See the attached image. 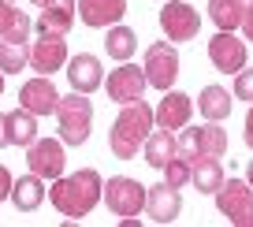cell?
Wrapping results in <instances>:
<instances>
[{"mask_svg":"<svg viewBox=\"0 0 253 227\" xmlns=\"http://www.w3.org/2000/svg\"><path fill=\"white\" fill-rule=\"evenodd\" d=\"M101 194H104V179H101L97 168H79V172H71V175L52 179V186H48L52 209L60 212V216H67V220L89 216V212L97 209V201H101Z\"/></svg>","mask_w":253,"mask_h":227,"instance_id":"obj_1","label":"cell"},{"mask_svg":"<svg viewBox=\"0 0 253 227\" xmlns=\"http://www.w3.org/2000/svg\"><path fill=\"white\" fill-rule=\"evenodd\" d=\"M153 123H157V119H153V108L142 101V97L130 101V104H123L119 116H116V123H112V131H108L112 153H116L119 160L138 157V153H142V141L149 138V127Z\"/></svg>","mask_w":253,"mask_h":227,"instance_id":"obj_2","label":"cell"},{"mask_svg":"<svg viewBox=\"0 0 253 227\" xmlns=\"http://www.w3.org/2000/svg\"><path fill=\"white\" fill-rule=\"evenodd\" d=\"M56 138L63 145H86L89 134H93V101L89 93H71V97H60L56 104Z\"/></svg>","mask_w":253,"mask_h":227,"instance_id":"obj_3","label":"cell"},{"mask_svg":"<svg viewBox=\"0 0 253 227\" xmlns=\"http://www.w3.org/2000/svg\"><path fill=\"white\" fill-rule=\"evenodd\" d=\"M175 153H179V157H186V160L223 157V153H227V131H223V127H216V123H209V119H205V127H190V123H186V131H182L179 141H175Z\"/></svg>","mask_w":253,"mask_h":227,"instance_id":"obj_4","label":"cell"},{"mask_svg":"<svg viewBox=\"0 0 253 227\" xmlns=\"http://www.w3.org/2000/svg\"><path fill=\"white\" fill-rule=\"evenodd\" d=\"M216 209L235 227H253V186L246 179H223L216 190Z\"/></svg>","mask_w":253,"mask_h":227,"instance_id":"obj_5","label":"cell"},{"mask_svg":"<svg viewBox=\"0 0 253 227\" xmlns=\"http://www.w3.org/2000/svg\"><path fill=\"white\" fill-rule=\"evenodd\" d=\"M145 86L153 90H171L179 79V52H175V41H153L149 52H145Z\"/></svg>","mask_w":253,"mask_h":227,"instance_id":"obj_6","label":"cell"},{"mask_svg":"<svg viewBox=\"0 0 253 227\" xmlns=\"http://www.w3.org/2000/svg\"><path fill=\"white\" fill-rule=\"evenodd\" d=\"M101 201L108 205L112 216H138V212L145 209V186L138 179H130V175H116V179L104 182V194Z\"/></svg>","mask_w":253,"mask_h":227,"instance_id":"obj_7","label":"cell"},{"mask_svg":"<svg viewBox=\"0 0 253 227\" xmlns=\"http://www.w3.org/2000/svg\"><path fill=\"white\" fill-rule=\"evenodd\" d=\"M160 30L168 41H194L201 34V15L186 0H164L160 8Z\"/></svg>","mask_w":253,"mask_h":227,"instance_id":"obj_8","label":"cell"},{"mask_svg":"<svg viewBox=\"0 0 253 227\" xmlns=\"http://www.w3.org/2000/svg\"><path fill=\"white\" fill-rule=\"evenodd\" d=\"M63 141L60 138H34L26 145V164H30L34 175H41L45 182L60 179L63 175V164H67V153H63Z\"/></svg>","mask_w":253,"mask_h":227,"instance_id":"obj_9","label":"cell"},{"mask_svg":"<svg viewBox=\"0 0 253 227\" xmlns=\"http://www.w3.org/2000/svg\"><path fill=\"white\" fill-rule=\"evenodd\" d=\"M104 93L116 104H130L145 93V71L134 67L130 60H123L119 67H112V75H104Z\"/></svg>","mask_w":253,"mask_h":227,"instance_id":"obj_10","label":"cell"},{"mask_svg":"<svg viewBox=\"0 0 253 227\" xmlns=\"http://www.w3.org/2000/svg\"><path fill=\"white\" fill-rule=\"evenodd\" d=\"M209 60L223 75H238L246 67V41L235 38V30H216L209 38Z\"/></svg>","mask_w":253,"mask_h":227,"instance_id":"obj_11","label":"cell"},{"mask_svg":"<svg viewBox=\"0 0 253 227\" xmlns=\"http://www.w3.org/2000/svg\"><path fill=\"white\" fill-rule=\"evenodd\" d=\"M79 19V0H48L38 15V38H67Z\"/></svg>","mask_w":253,"mask_h":227,"instance_id":"obj_12","label":"cell"},{"mask_svg":"<svg viewBox=\"0 0 253 227\" xmlns=\"http://www.w3.org/2000/svg\"><path fill=\"white\" fill-rule=\"evenodd\" d=\"M19 104H23L26 112H34V116H56V104H60V90L48 82V75H38V79L23 82V90H19Z\"/></svg>","mask_w":253,"mask_h":227,"instance_id":"obj_13","label":"cell"},{"mask_svg":"<svg viewBox=\"0 0 253 227\" xmlns=\"http://www.w3.org/2000/svg\"><path fill=\"white\" fill-rule=\"evenodd\" d=\"M142 212H149L153 224H175V220H179V212H182L179 190H175L171 182H160V186L145 190V209H142Z\"/></svg>","mask_w":253,"mask_h":227,"instance_id":"obj_14","label":"cell"},{"mask_svg":"<svg viewBox=\"0 0 253 227\" xmlns=\"http://www.w3.org/2000/svg\"><path fill=\"white\" fill-rule=\"evenodd\" d=\"M67 82H71L75 93H93L97 86H104L101 60H97V56H89V52L67 56Z\"/></svg>","mask_w":253,"mask_h":227,"instance_id":"obj_15","label":"cell"},{"mask_svg":"<svg viewBox=\"0 0 253 227\" xmlns=\"http://www.w3.org/2000/svg\"><path fill=\"white\" fill-rule=\"evenodd\" d=\"M67 41L63 38H38L30 45V67L38 75H56L60 67H67Z\"/></svg>","mask_w":253,"mask_h":227,"instance_id":"obj_16","label":"cell"},{"mask_svg":"<svg viewBox=\"0 0 253 227\" xmlns=\"http://www.w3.org/2000/svg\"><path fill=\"white\" fill-rule=\"evenodd\" d=\"M190 116H194V101H190L186 93H179V90H164V101H160L157 112H153L157 127H164V131H179V127H186Z\"/></svg>","mask_w":253,"mask_h":227,"instance_id":"obj_17","label":"cell"},{"mask_svg":"<svg viewBox=\"0 0 253 227\" xmlns=\"http://www.w3.org/2000/svg\"><path fill=\"white\" fill-rule=\"evenodd\" d=\"M126 0H79V19L93 30H108L123 19Z\"/></svg>","mask_w":253,"mask_h":227,"instance_id":"obj_18","label":"cell"},{"mask_svg":"<svg viewBox=\"0 0 253 227\" xmlns=\"http://www.w3.org/2000/svg\"><path fill=\"white\" fill-rule=\"evenodd\" d=\"M11 205H15L19 212H34V209H41V201L48 197V186H45V179L41 175H34V172H26L23 179H15L11 182Z\"/></svg>","mask_w":253,"mask_h":227,"instance_id":"obj_19","label":"cell"},{"mask_svg":"<svg viewBox=\"0 0 253 227\" xmlns=\"http://www.w3.org/2000/svg\"><path fill=\"white\" fill-rule=\"evenodd\" d=\"M223 179H227V175H223L220 157H198V160H190V186L198 190V194H216Z\"/></svg>","mask_w":253,"mask_h":227,"instance_id":"obj_20","label":"cell"},{"mask_svg":"<svg viewBox=\"0 0 253 227\" xmlns=\"http://www.w3.org/2000/svg\"><path fill=\"white\" fill-rule=\"evenodd\" d=\"M4 127H8V145L26 149L34 138H38V116L26 112L23 104H19L15 112H4Z\"/></svg>","mask_w":253,"mask_h":227,"instance_id":"obj_21","label":"cell"},{"mask_svg":"<svg viewBox=\"0 0 253 227\" xmlns=\"http://www.w3.org/2000/svg\"><path fill=\"white\" fill-rule=\"evenodd\" d=\"M231 108H235V101H231V90H223V86H205L198 93V112L209 123H223L231 116Z\"/></svg>","mask_w":253,"mask_h":227,"instance_id":"obj_22","label":"cell"},{"mask_svg":"<svg viewBox=\"0 0 253 227\" xmlns=\"http://www.w3.org/2000/svg\"><path fill=\"white\" fill-rule=\"evenodd\" d=\"M171 157H175V131H164V127H160V131H153L149 138L142 141V160L149 168H164Z\"/></svg>","mask_w":253,"mask_h":227,"instance_id":"obj_23","label":"cell"},{"mask_svg":"<svg viewBox=\"0 0 253 227\" xmlns=\"http://www.w3.org/2000/svg\"><path fill=\"white\" fill-rule=\"evenodd\" d=\"M104 52H108L116 63L130 60V56L138 52V34L130 30V26H123V23L108 26V34H104Z\"/></svg>","mask_w":253,"mask_h":227,"instance_id":"obj_24","label":"cell"},{"mask_svg":"<svg viewBox=\"0 0 253 227\" xmlns=\"http://www.w3.org/2000/svg\"><path fill=\"white\" fill-rule=\"evenodd\" d=\"M242 11H246V0H209V19L220 30H238L242 26Z\"/></svg>","mask_w":253,"mask_h":227,"instance_id":"obj_25","label":"cell"},{"mask_svg":"<svg viewBox=\"0 0 253 227\" xmlns=\"http://www.w3.org/2000/svg\"><path fill=\"white\" fill-rule=\"evenodd\" d=\"M30 63V45H15V41L0 38V71L4 75H19Z\"/></svg>","mask_w":253,"mask_h":227,"instance_id":"obj_26","label":"cell"},{"mask_svg":"<svg viewBox=\"0 0 253 227\" xmlns=\"http://www.w3.org/2000/svg\"><path fill=\"white\" fill-rule=\"evenodd\" d=\"M160 172H164V182H171V186H186V182H190V160L175 153Z\"/></svg>","mask_w":253,"mask_h":227,"instance_id":"obj_27","label":"cell"},{"mask_svg":"<svg viewBox=\"0 0 253 227\" xmlns=\"http://www.w3.org/2000/svg\"><path fill=\"white\" fill-rule=\"evenodd\" d=\"M4 41H15V45H26L30 41V15H26L23 8L15 11V19H11L8 34H4Z\"/></svg>","mask_w":253,"mask_h":227,"instance_id":"obj_28","label":"cell"},{"mask_svg":"<svg viewBox=\"0 0 253 227\" xmlns=\"http://www.w3.org/2000/svg\"><path fill=\"white\" fill-rule=\"evenodd\" d=\"M231 97L253 104V67H242V71L235 75V90H231Z\"/></svg>","mask_w":253,"mask_h":227,"instance_id":"obj_29","label":"cell"},{"mask_svg":"<svg viewBox=\"0 0 253 227\" xmlns=\"http://www.w3.org/2000/svg\"><path fill=\"white\" fill-rule=\"evenodd\" d=\"M15 11H19V8H11L8 0H0V38L8 34V26H11V19H15Z\"/></svg>","mask_w":253,"mask_h":227,"instance_id":"obj_30","label":"cell"},{"mask_svg":"<svg viewBox=\"0 0 253 227\" xmlns=\"http://www.w3.org/2000/svg\"><path fill=\"white\" fill-rule=\"evenodd\" d=\"M242 34H246V41H253V0L246 4V11H242Z\"/></svg>","mask_w":253,"mask_h":227,"instance_id":"obj_31","label":"cell"},{"mask_svg":"<svg viewBox=\"0 0 253 227\" xmlns=\"http://www.w3.org/2000/svg\"><path fill=\"white\" fill-rule=\"evenodd\" d=\"M11 182H15V179H11V172H8L4 164H0V201H4V197L11 194Z\"/></svg>","mask_w":253,"mask_h":227,"instance_id":"obj_32","label":"cell"},{"mask_svg":"<svg viewBox=\"0 0 253 227\" xmlns=\"http://www.w3.org/2000/svg\"><path fill=\"white\" fill-rule=\"evenodd\" d=\"M242 138H246V145L253 149V108H250V116H246V134Z\"/></svg>","mask_w":253,"mask_h":227,"instance_id":"obj_33","label":"cell"},{"mask_svg":"<svg viewBox=\"0 0 253 227\" xmlns=\"http://www.w3.org/2000/svg\"><path fill=\"white\" fill-rule=\"evenodd\" d=\"M8 145V127H4V112H0V149Z\"/></svg>","mask_w":253,"mask_h":227,"instance_id":"obj_34","label":"cell"},{"mask_svg":"<svg viewBox=\"0 0 253 227\" xmlns=\"http://www.w3.org/2000/svg\"><path fill=\"white\" fill-rule=\"evenodd\" d=\"M246 182L253 186V160H250V168H246Z\"/></svg>","mask_w":253,"mask_h":227,"instance_id":"obj_35","label":"cell"},{"mask_svg":"<svg viewBox=\"0 0 253 227\" xmlns=\"http://www.w3.org/2000/svg\"><path fill=\"white\" fill-rule=\"evenodd\" d=\"M30 4H34V8H45V4H48V0H30Z\"/></svg>","mask_w":253,"mask_h":227,"instance_id":"obj_36","label":"cell"},{"mask_svg":"<svg viewBox=\"0 0 253 227\" xmlns=\"http://www.w3.org/2000/svg\"><path fill=\"white\" fill-rule=\"evenodd\" d=\"M0 93H4V71H0Z\"/></svg>","mask_w":253,"mask_h":227,"instance_id":"obj_37","label":"cell"},{"mask_svg":"<svg viewBox=\"0 0 253 227\" xmlns=\"http://www.w3.org/2000/svg\"><path fill=\"white\" fill-rule=\"evenodd\" d=\"M8 4H11V0H8Z\"/></svg>","mask_w":253,"mask_h":227,"instance_id":"obj_38","label":"cell"}]
</instances>
